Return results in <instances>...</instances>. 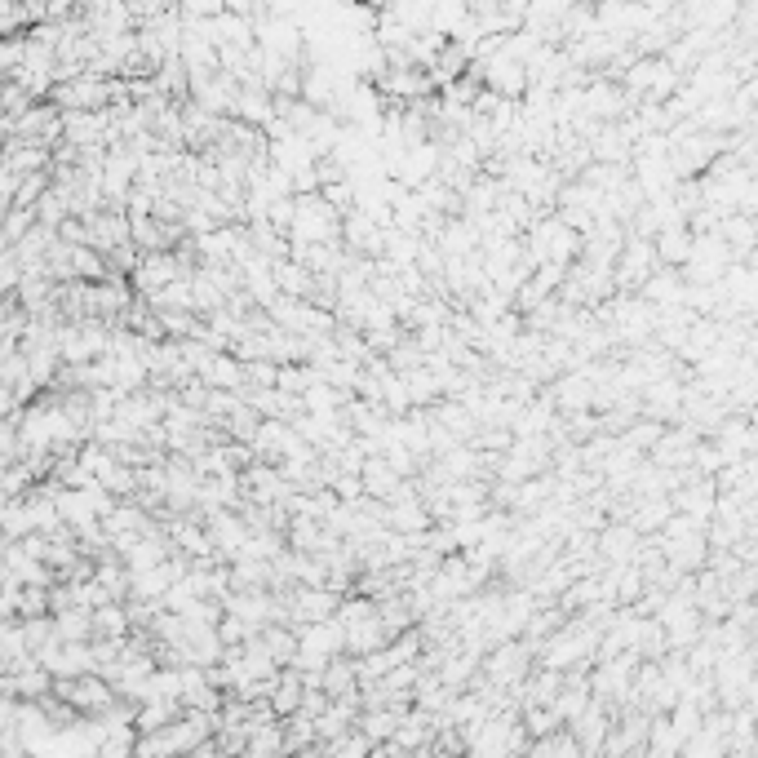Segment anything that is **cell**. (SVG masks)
Returning a JSON list of instances; mask_svg holds the SVG:
<instances>
[{"label": "cell", "mask_w": 758, "mask_h": 758, "mask_svg": "<svg viewBox=\"0 0 758 758\" xmlns=\"http://www.w3.org/2000/svg\"><path fill=\"white\" fill-rule=\"evenodd\" d=\"M204 537H209V546H218L222 555H240L244 550V541H249V528L240 524V519H231V515H213L209 519V532H204Z\"/></svg>", "instance_id": "6da1fadb"}, {"label": "cell", "mask_w": 758, "mask_h": 758, "mask_svg": "<svg viewBox=\"0 0 758 758\" xmlns=\"http://www.w3.org/2000/svg\"><path fill=\"white\" fill-rule=\"evenodd\" d=\"M524 665H528V652L519 648V643H510V648H501L497 657L488 661V679H493V688L519 683V679H524Z\"/></svg>", "instance_id": "7a4b0ae2"}, {"label": "cell", "mask_w": 758, "mask_h": 758, "mask_svg": "<svg viewBox=\"0 0 758 758\" xmlns=\"http://www.w3.org/2000/svg\"><path fill=\"white\" fill-rule=\"evenodd\" d=\"M200 377L213 386V391H222V386H227V391H240L244 386V364L227 360V355H209V364L200 368Z\"/></svg>", "instance_id": "3957f363"}]
</instances>
